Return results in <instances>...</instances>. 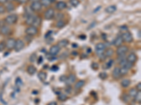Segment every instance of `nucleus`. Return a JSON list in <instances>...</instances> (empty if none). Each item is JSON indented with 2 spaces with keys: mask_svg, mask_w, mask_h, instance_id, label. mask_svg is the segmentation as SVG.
Listing matches in <instances>:
<instances>
[{
  "mask_svg": "<svg viewBox=\"0 0 141 105\" xmlns=\"http://www.w3.org/2000/svg\"><path fill=\"white\" fill-rule=\"evenodd\" d=\"M18 15L13 13V14H10L6 17L4 18V22L8 25H12L16 24L18 22Z\"/></svg>",
  "mask_w": 141,
  "mask_h": 105,
  "instance_id": "f257e3e1",
  "label": "nucleus"
},
{
  "mask_svg": "<svg viewBox=\"0 0 141 105\" xmlns=\"http://www.w3.org/2000/svg\"><path fill=\"white\" fill-rule=\"evenodd\" d=\"M107 48V46L105 44L102 43V42H100V43H97L95 45V51L97 55L98 56L104 54V50H106Z\"/></svg>",
  "mask_w": 141,
  "mask_h": 105,
  "instance_id": "f03ea898",
  "label": "nucleus"
},
{
  "mask_svg": "<svg viewBox=\"0 0 141 105\" xmlns=\"http://www.w3.org/2000/svg\"><path fill=\"white\" fill-rule=\"evenodd\" d=\"M25 33L28 36L30 37H34L38 33V28L35 27V26H28V28H26L25 29Z\"/></svg>",
  "mask_w": 141,
  "mask_h": 105,
  "instance_id": "7ed1b4c3",
  "label": "nucleus"
},
{
  "mask_svg": "<svg viewBox=\"0 0 141 105\" xmlns=\"http://www.w3.org/2000/svg\"><path fill=\"white\" fill-rule=\"evenodd\" d=\"M55 15V11L53 8H49L44 12V18L47 20H52Z\"/></svg>",
  "mask_w": 141,
  "mask_h": 105,
  "instance_id": "20e7f679",
  "label": "nucleus"
},
{
  "mask_svg": "<svg viewBox=\"0 0 141 105\" xmlns=\"http://www.w3.org/2000/svg\"><path fill=\"white\" fill-rule=\"evenodd\" d=\"M121 35V37H122V39H123L124 42H125V43L130 44V43H132L133 41V35L128 31H126L125 32L122 33Z\"/></svg>",
  "mask_w": 141,
  "mask_h": 105,
  "instance_id": "39448f33",
  "label": "nucleus"
},
{
  "mask_svg": "<svg viewBox=\"0 0 141 105\" xmlns=\"http://www.w3.org/2000/svg\"><path fill=\"white\" fill-rule=\"evenodd\" d=\"M42 8V6L39 1H34L30 4V9L34 12H39V11H41Z\"/></svg>",
  "mask_w": 141,
  "mask_h": 105,
  "instance_id": "423d86ee",
  "label": "nucleus"
},
{
  "mask_svg": "<svg viewBox=\"0 0 141 105\" xmlns=\"http://www.w3.org/2000/svg\"><path fill=\"white\" fill-rule=\"evenodd\" d=\"M16 39L14 38H9L6 41V48L9 50H13L16 44Z\"/></svg>",
  "mask_w": 141,
  "mask_h": 105,
  "instance_id": "0eeeda50",
  "label": "nucleus"
},
{
  "mask_svg": "<svg viewBox=\"0 0 141 105\" xmlns=\"http://www.w3.org/2000/svg\"><path fill=\"white\" fill-rule=\"evenodd\" d=\"M25 47V42L24 41H23L22 39H18L16 41V44L14 47V50L16 52H20Z\"/></svg>",
  "mask_w": 141,
  "mask_h": 105,
  "instance_id": "6e6552de",
  "label": "nucleus"
},
{
  "mask_svg": "<svg viewBox=\"0 0 141 105\" xmlns=\"http://www.w3.org/2000/svg\"><path fill=\"white\" fill-rule=\"evenodd\" d=\"M128 51V47L126 45H121L117 47L116 53L117 54V55H126Z\"/></svg>",
  "mask_w": 141,
  "mask_h": 105,
  "instance_id": "1a4fd4ad",
  "label": "nucleus"
},
{
  "mask_svg": "<svg viewBox=\"0 0 141 105\" xmlns=\"http://www.w3.org/2000/svg\"><path fill=\"white\" fill-rule=\"evenodd\" d=\"M60 50H61V48L57 46V44L53 45V46H51L50 48L49 53L51 54V55H54V56H56V55L59 54V53L60 52Z\"/></svg>",
  "mask_w": 141,
  "mask_h": 105,
  "instance_id": "9d476101",
  "label": "nucleus"
},
{
  "mask_svg": "<svg viewBox=\"0 0 141 105\" xmlns=\"http://www.w3.org/2000/svg\"><path fill=\"white\" fill-rule=\"evenodd\" d=\"M76 81V75L73 74H70L68 76H67V78H66V81H65V83L66 84V86H71V85H72L73 83H75Z\"/></svg>",
  "mask_w": 141,
  "mask_h": 105,
  "instance_id": "9b49d317",
  "label": "nucleus"
},
{
  "mask_svg": "<svg viewBox=\"0 0 141 105\" xmlns=\"http://www.w3.org/2000/svg\"><path fill=\"white\" fill-rule=\"evenodd\" d=\"M11 32V29L9 25H4L0 28V34L1 35H8Z\"/></svg>",
  "mask_w": 141,
  "mask_h": 105,
  "instance_id": "f8f14e48",
  "label": "nucleus"
},
{
  "mask_svg": "<svg viewBox=\"0 0 141 105\" xmlns=\"http://www.w3.org/2000/svg\"><path fill=\"white\" fill-rule=\"evenodd\" d=\"M35 18V16H34L33 14H29L26 17V24L28 26H31L33 25L34 20Z\"/></svg>",
  "mask_w": 141,
  "mask_h": 105,
  "instance_id": "ddd939ff",
  "label": "nucleus"
},
{
  "mask_svg": "<svg viewBox=\"0 0 141 105\" xmlns=\"http://www.w3.org/2000/svg\"><path fill=\"white\" fill-rule=\"evenodd\" d=\"M66 7H67L66 3L65 1H58L56 4V6H55L56 9V10H58V11H62V10L65 9Z\"/></svg>",
  "mask_w": 141,
  "mask_h": 105,
  "instance_id": "4468645a",
  "label": "nucleus"
},
{
  "mask_svg": "<svg viewBox=\"0 0 141 105\" xmlns=\"http://www.w3.org/2000/svg\"><path fill=\"white\" fill-rule=\"evenodd\" d=\"M126 60H127L128 62H129L130 63L134 64L135 62L138 60V56L134 53H130L129 55L127 56Z\"/></svg>",
  "mask_w": 141,
  "mask_h": 105,
  "instance_id": "2eb2a0df",
  "label": "nucleus"
},
{
  "mask_svg": "<svg viewBox=\"0 0 141 105\" xmlns=\"http://www.w3.org/2000/svg\"><path fill=\"white\" fill-rule=\"evenodd\" d=\"M112 77L114 79H118L121 77V74H120V67H116L114 69H113L112 73Z\"/></svg>",
  "mask_w": 141,
  "mask_h": 105,
  "instance_id": "dca6fc26",
  "label": "nucleus"
},
{
  "mask_svg": "<svg viewBox=\"0 0 141 105\" xmlns=\"http://www.w3.org/2000/svg\"><path fill=\"white\" fill-rule=\"evenodd\" d=\"M123 43H124V41L122 39L121 35H118L116 37V38L114 39V45L116 47H118V46H121Z\"/></svg>",
  "mask_w": 141,
  "mask_h": 105,
  "instance_id": "f3484780",
  "label": "nucleus"
},
{
  "mask_svg": "<svg viewBox=\"0 0 141 105\" xmlns=\"http://www.w3.org/2000/svg\"><path fill=\"white\" fill-rule=\"evenodd\" d=\"M116 9H117V7H116V6L115 5H110V6H108L107 7L105 8V9H104V11L106 13H114L115 11H116Z\"/></svg>",
  "mask_w": 141,
  "mask_h": 105,
  "instance_id": "a211bd4d",
  "label": "nucleus"
},
{
  "mask_svg": "<svg viewBox=\"0 0 141 105\" xmlns=\"http://www.w3.org/2000/svg\"><path fill=\"white\" fill-rule=\"evenodd\" d=\"M68 44H69V41H68V39H62V40H60V41L57 43V46H58L60 48H62L66 47L68 45Z\"/></svg>",
  "mask_w": 141,
  "mask_h": 105,
  "instance_id": "6ab92c4d",
  "label": "nucleus"
},
{
  "mask_svg": "<svg viewBox=\"0 0 141 105\" xmlns=\"http://www.w3.org/2000/svg\"><path fill=\"white\" fill-rule=\"evenodd\" d=\"M4 6L6 8V11H8V12H11L15 9V6L11 1H9V2L8 1L7 3H6L4 4Z\"/></svg>",
  "mask_w": 141,
  "mask_h": 105,
  "instance_id": "aec40b11",
  "label": "nucleus"
},
{
  "mask_svg": "<svg viewBox=\"0 0 141 105\" xmlns=\"http://www.w3.org/2000/svg\"><path fill=\"white\" fill-rule=\"evenodd\" d=\"M39 1L42 6L48 7L50 6L51 4H52L55 1V0H40Z\"/></svg>",
  "mask_w": 141,
  "mask_h": 105,
  "instance_id": "412c9836",
  "label": "nucleus"
},
{
  "mask_svg": "<svg viewBox=\"0 0 141 105\" xmlns=\"http://www.w3.org/2000/svg\"><path fill=\"white\" fill-rule=\"evenodd\" d=\"M85 84V81L84 80H80L78 81H77L75 86H74V88L76 90H79V89L82 88Z\"/></svg>",
  "mask_w": 141,
  "mask_h": 105,
  "instance_id": "4be33fe9",
  "label": "nucleus"
},
{
  "mask_svg": "<svg viewBox=\"0 0 141 105\" xmlns=\"http://www.w3.org/2000/svg\"><path fill=\"white\" fill-rule=\"evenodd\" d=\"M114 54V50H113L112 48H109L106 49L104 53V55H105L106 57H112Z\"/></svg>",
  "mask_w": 141,
  "mask_h": 105,
  "instance_id": "5701e85b",
  "label": "nucleus"
},
{
  "mask_svg": "<svg viewBox=\"0 0 141 105\" xmlns=\"http://www.w3.org/2000/svg\"><path fill=\"white\" fill-rule=\"evenodd\" d=\"M36 71H37L36 67L33 66V65H29V66L27 67V72H28L30 75H33V74H35L36 73Z\"/></svg>",
  "mask_w": 141,
  "mask_h": 105,
  "instance_id": "b1692460",
  "label": "nucleus"
},
{
  "mask_svg": "<svg viewBox=\"0 0 141 105\" xmlns=\"http://www.w3.org/2000/svg\"><path fill=\"white\" fill-rule=\"evenodd\" d=\"M38 76L39 78V79L41 81H45V80L47 79V73L43 71H40L38 74Z\"/></svg>",
  "mask_w": 141,
  "mask_h": 105,
  "instance_id": "393cba45",
  "label": "nucleus"
},
{
  "mask_svg": "<svg viewBox=\"0 0 141 105\" xmlns=\"http://www.w3.org/2000/svg\"><path fill=\"white\" fill-rule=\"evenodd\" d=\"M121 86H122L123 88H128V87H129L130 85V81L129 79H128V78L123 79V80L121 81Z\"/></svg>",
  "mask_w": 141,
  "mask_h": 105,
  "instance_id": "a878e982",
  "label": "nucleus"
},
{
  "mask_svg": "<svg viewBox=\"0 0 141 105\" xmlns=\"http://www.w3.org/2000/svg\"><path fill=\"white\" fill-rule=\"evenodd\" d=\"M41 22H42V19H41V18L39 16H35V20H34L33 26H35V27H36V28H38L39 26H40Z\"/></svg>",
  "mask_w": 141,
  "mask_h": 105,
  "instance_id": "bb28decb",
  "label": "nucleus"
},
{
  "mask_svg": "<svg viewBox=\"0 0 141 105\" xmlns=\"http://www.w3.org/2000/svg\"><path fill=\"white\" fill-rule=\"evenodd\" d=\"M65 25H66V22H64L63 20L56 21V24H55V27H56L57 29H62V28H64Z\"/></svg>",
  "mask_w": 141,
  "mask_h": 105,
  "instance_id": "cd10ccee",
  "label": "nucleus"
},
{
  "mask_svg": "<svg viewBox=\"0 0 141 105\" xmlns=\"http://www.w3.org/2000/svg\"><path fill=\"white\" fill-rule=\"evenodd\" d=\"M64 17V15L63 13H62V12H58V13H55V15H54V19H55L56 21H58V20H63Z\"/></svg>",
  "mask_w": 141,
  "mask_h": 105,
  "instance_id": "c85d7f7f",
  "label": "nucleus"
},
{
  "mask_svg": "<svg viewBox=\"0 0 141 105\" xmlns=\"http://www.w3.org/2000/svg\"><path fill=\"white\" fill-rule=\"evenodd\" d=\"M138 90L136 88H131L130 89V90L128 91V95L130 96V97H132V98H134L136 94L138 93Z\"/></svg>",
  "mask_w": 141,
  "mask_h": 105,
  "instance_id": "c756f323",
  "label": "nucleus"
},
{
  "mask_svg": "<svg viewBox=\"0 0 141 105\" xmlns=\"http://www.w3.org/2000/svg\"><path fill=\"white\" fill-rule=\"evenodd\" d=\"M128 69L127 68H126L125 67H120V74L121 76H125L126 74H127L128 73Z\"/></svg>",
  "mask_w": 141,
  "mask_h": 105,
  "instance_id": "7c9ffc66",
  "label": "nucleus"
},
{
  "mask_svg": "<svg viewBox=\"0 0 141 105\" xmlns=\"http://www.w3.org/2000/svg\"><path fill=\"white\" fill-rule=\"evenodd\" d=\"M58 100L61 102H64L67 100V95L66 94H64V93H60L58 96Z\"/></svg>",
  "mask_w": 141,
  "mask_h": 105,
  "instance_id": "2f4dec72",
  "label": "nucleus"
},
{
  "mask_svg": "<svg viewBox=\"0 0 141 105\" xmlns=\"http://www.w3.org/2000/svg\"><path fill=\"white\" fill-rule=\"evenodd\" d=\"M37 54L35 53H32L31 55H30V57H29V60L30 62H32V63H33L35 62V61L37 60Z\"/></svg>",
  "mask_w": 141,
  "mask_h": 105,
  "instance_id": "473e14b6",
  "label": "nucleus"
},
{
  "mask_svg": "<svg viewBox=\"0 0 141 105\" xmlns=\"http://www.w3.org/2000/svg\"><path fill=\"white\" fill-rule=\"evenodd\" d=\"M134 99H135V101L136 102H138V103L141 104V91H138V93H137V94H136V95L135 96Z\"/></svg>",
  "mask_w": 141,
  "mask_h": 105,
  "instance_id": "72a5a7b5",
  "label": "nucleus"
},
{
  "mask_svg": "<svg viewBox=\"0 0 141 105\" xmlns=\"http://www.w3.org/2000/svg\"><path fill=\"white\" fill-rule=\"evenodd\" d=\"M70 4L73 6V7H77L80 4L79 0H70Z\"/></svg>",
  "mask_w": 141,
  "mask_h": 105,
  "instance_id": "f704fd0d",
  "label": "nucleus"
},
{
  "mask_svg": "<svg viewBox=\"0 0 141 105\" xmlns=\"http://www.w3.org/2000/svg\"><path fill=\"white\" fill-rule=\"evenodd\" d=\"M46 56H47V60L51 61H51L56 60V59H57L56 57V56H54V55H51V54H50L49 53H48V54L46 55Z\"/></svg>",
  "mask_w": 141,
  "mask_h": 105,
  "instance_id": "c9c22d12",
  "label": "nucleus"
},
{
  "mask_svg": "<svg viewBox=\"0 0 141 105\" xmlns=\"http://www.w3.org/2000/svg\"><path fill=\"white\" fill-rule=\"evenodd\" d=\"M99 77L101 79H102V80H104V79H106L108 77V75H107V74L106 72H100V74H99Z\"/></svg>",
  "mask_w": 141,
  "mask_h": 105,
  "instance_id": "e433bc0d",
  "label": "nucleus"
},
{
  "mask_svg": "<svg viewBox=\"0 0 141 105\" xmlns=\"http://www.w3.org/2000/svg\"><path fill=\"white\" fill-rule=\"evenodd\" d=\"M114 62V60H112V59H110V60H109L108 61L107 63H106V68H107V69H109V68H111V67H112Z\"/></svg>",
  "mask_w": 141,
  "mask_h": 105,
  "instance_id": "4c0bfd02",
  "label": "nucleus"
},
{
  "mask_svg": "<svg viewBox=\"0 0 141 105\" xmlns=\"http://www.w3.org/2000/svg\"><path fill=\"white\" fill-rule=\"evenodd\" d=\"M6 49V42L2 41L0 42V52H2Z\"/></svg>",
  "mask_w": 141,
  "mask_h": 105,
  "instance_id": "58836bf2",
  "label": "nucleus"
},
{
  "mask_svg": "<svg viewBox=\"0 0 141 105\" xmlns=\"http://www.w3.org/2000/svg\"><path fill=\"white\" fill-rule=\"evenodd\" d=\"M23 84L22 81H21V78H17L16 80V86L17 87H20L21 85Z\"/></svg>",
  "mask_w": 141,
  "mask_h": 105,
  "instance_id": "ea45409f",
  "label": "nucleus"
},
{
  "mask_svg": "<svg viewBox=\"0 0 141 105\" xmlns=\"http://www.w3.org/2000/svg\"><path fill=\"white\" fill-rule=\"evenodd\" d=\"M133 63H130V62H126V65H124V67H126V68H127L128 70L129 69H130L132 67H133Z\"/></svg>",
  "mask_w": 141,
  "mask_h": 105,
  "instance_id": "a19ab883",
  "label": "nucleus"
},
{
  "mask_svg": "<svg viewBox=\"0 0 141 105\" xmlns=\"http://www.w3.org/2000/svg\"><path fill=\"white\" fill-rule=\"evenodd\" d=\"M6 8L4 5H0V14H4L6 12Z\"/></svg>",
  "mask_w": 141,
  "mask_h": 105,
  "instance_id": "79ce46f5",
  "label": "nucleus"
},
{
  "mask_svg": "<svg viewBox=\"0 0 141 105\" xmlns=\"http://www.w3.org/2000/svg\"><path fill=\"white\" fill-rule=\"evenodd\" d=\"M126 62H127L126 58H124L122 60L120 61V62H119V65H120V67H124V65H125L126 63Z\"/></svg>",
  "mask_w": 141,
  "mask_h": 105,
  "instance_id": "37998d69",
  "label": "nucleus"
},
{
  "mask_svg": "<svg viewBox=\"0 0 141 105\" xmlns=\"http://www.w3.org/2000/svg\"><path fill=\"white\" fill-rule=\"evenodd\" d=\"M66 78H67V76H65V75H62V76L59 77V80H60V81H62V82H65L66 80Z\"/></svg>",
  "mask_w": 141,
  "mask_h": 105,
  "instance_id": "c03bdc74",
  "label": "nucleus"
},
{
  "mask_svg": "<svg viewBox=\"0 0 141 105\" xmlns=\"http://www.w3.org/2000/svg\"><path fill=\"white\" fill-rule=\"evenodd\" d=\"M71 90H72V88H71V86H67V88H66L65 91L68 94H70V93H71Z\"/></svg>",
  "mask_w": 141,
  "mask_h": 105,
  "instance_id": "a18cd8bd",
  "label": "nucleus"
},
{
  "mask_svg": "<svg viewBox=\"0 0 141 105\" xmlns=\"http://www.w3.org/2000/svg\"><path fill=\"white\" fill-rule=\"evenodd\" d=\"M92 67L94 69H97L99 67V65H98L97 63H96V62H94V63H92Z\"/></svg>",
  "mask_w": 141,
  "mask_h": 105,
  "instance_id": "49530a36",
  "label": "nucleus"
},
{
  "mask_svg": "<svg viewBox=\"0 0 141 105\" xmlns=\"http://www.w3.org/2000/svg\"><path fill=\"white\" fill-rule=\"evenodd\" d=\"M37 60H38V64L40 65V64L43 62V57H42V56H39V58H38Z\"/></svg>",
  "mask_w": 141,
  "mask_h": 105,
  "instance_id": "de8ad7c7",
  "label": "nucleus"
},
{
  "mask_svg": "<svg viewBox=\"0 0 141 105\" xmlns=\"http://www.w3.org/2000/svg\"><path fill=\"white\" fill-rule=\"evenodd\" d=\"M135 88L137 89V90L138 91H141V82H139V83L137 84V86H136V88Z\"/></svg>",
  "mask_w": 141,
  "mask_h": 105,
  "instance_id": "09e8293b",
  "label": "nucleus"
},
{
  "mask_svg": "<svg viewBox=\"0 0 141 105\" xmlns=\"http://www.w3.org/2000/svg\"><path fill=\"white\" fill-rule=\"evenodd\" d=\"M59 69V67L56 65H54V66L51 67V71H54V72H56L57 70Z\"/></svg>",
  "mask_w": 141,
  "mask_h": 105,
  "instance_id": "8fccbe9b",
  "label": "nucleus"
},
{
  "mask_svg": "<svg viewBox=\"0 0 141 105\" xmlns=\"http://www.w3.org/2000/svg\"><path fill=\"white\" fill-rule=\"evenodd\" d=\"M19 3V4H26V3H27L28 2V0H16Z\"/></svg>",
  "mask_w": 141,
  "mask_h": 105,
  "instance_id": "3c124183",
  "label": "nucleus"
},
{
  "mask_svg": "<svg viewBox=\"0 0 141 105\" xmlns=\"http://www.w3.org/2000/svg\"><path fill=\"white\" fill-rule=\"evenodd\" d=\"M96 24H97V22L95 21H94L93 22H92L91 24H90V25H89V27H88V29H91V28H94L95 26L96 25Z\"/></svg>",
  "mask_w": 141,
  "mask_h": 105,
  "instance_id": "603ef678",
  "label": "nucleus"
},
{
  "mask_svg": "<svg viewBox=\"0 0 141 105\" xmlns=\"http://www.w3.org/2000/svg\"><path fill=\"white\" fill-rule=\"evenodd\" d=\"M120 28H121V29H122L124 31H127V29H128V27L126 26V25H123V26L120 27Z\"/></svg>",
  "mask_w": 141,
  "mask_h": 105,
  "instance_id": "864d4df0",
  "label": "nucleus"
},
{
  "mask_svg": "<svg viewBox=\"0 0 141 105\" xmlns=\"http://www.w3.org/2000/svg\"><path fill=\"white\" fill-rule=\"evenodd\" d=\"M7 2H8V0H0V4H1V5L5 4Z\"/></svg>",
  "mask_w": 141,
  "mask_h": 105,
  "instance_id": "5fc2aeb1",
  "label": "nucleus"
},
{
  "mask_svg": "<svg viewBox=\"0 0 141 105\" xmlns=\"http://www.w3.org/2000/svg\"><path fill=\"white\" fill-rule=\"evenodd\" d=\"M101 8H102L101 6H97V7L95 9V10L93 11V13H96V12H97V11H100Z\"/></svg>",
  "mask_w": 141,
  "mask_h": 105,
  "instance_id": "6e6d98bb",
  "label": "nucleus"
},
{
  "mask_svg": "<svg viewBox=\"0 0 141 105\" xmlns=\"http://www.w3.org/2000/svg\"><path fill=\"white\" fill-rule=\"evenodd\" d=\"M47 105H57V103L56 102H51Z\"/></svg>",
  "mask_w": 141,
  "mask_h": 105,
  "instance_id": "4d7b16f0",
  "label": "nucleus"
},
{
  "mask_svg": "<svg viewBox=\"0 0 141 105\" xmlns=\"http://www.w3.org/2000/svg\"><path fill=\"white\" fill-rule=\"evenodd\" d=\"M71 55H78V52H77V51H73V52L71 53Z\"/></svg>",
  "mask_w": 141,
  "mask_h": 105,
  "instance_id": "13d9d810",
  "label": "nucleus"
},
{
  "mask_svg": "<svg viewBox=\"0 0 141 105\" xmlns=\"http://www.w3.org/2000/svg\"><path fill=\"white\" fill-rule=\"evenodd\" d=\"M72 46H73V48H78V45L76 44H73Z\"/></svg>",
  "mask_w": 141,
  "mask_h": 105,
  "instance_id": "bf43d9fd",
  "label": "nucleus"
},
{
  "mask_svg": "<svg viewBox=\"0 0 141 105\" xmlns=\"http://www.w3.org/2000/svg\"><path fill=\"white\" fill-rule=\"evenodd\" d=\"M138 37H139V39H141V30L138 31Z\"/></svg>",
  "mask_w": 141,
  "mask_h": 105,
  "instance_id": "052dcab7",
  "label": "nucleus"
},
{
  "mask_svg": "<svg viewBox=\"0 0 141 105\" xmlns=\"http://www.w3.org/2000/svg\"><path fill=\"white\" fill-rule=\"evenodd\" d=\"M8 1H9V0H8ZM9 1H16V0H9Z\"/></svg>",
  "mask_w": 141,
  "mask_h": 105,
  "instance_id": "680f3d73",
  "label": "nucleus"
}]
</instances>
